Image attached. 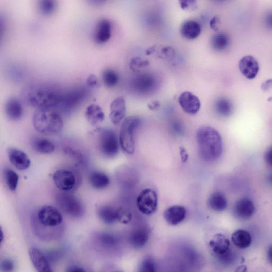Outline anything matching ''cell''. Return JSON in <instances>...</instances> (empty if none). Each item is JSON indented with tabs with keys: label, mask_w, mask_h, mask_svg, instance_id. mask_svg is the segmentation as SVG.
I'll return each mask as SVG.
<instances>
[{
	"label": "cell",
	"mask_w": 272,
	"mask_h": 272,
	"mask_svg": "<svg viewBox=\"0 0 272 272\" xmlns=\"http://www.w3.org/2000/svg\"><path fill=\"white\" fill-rule=\"evenodd\" d=\"M199 157L204 161H217L223 152V142L219 133L214 128L204 126L196 135Z\"/></svg>",
	"instance_id": "6da1fadb"
},
{
	"label": "cell",
	"mask_w": 272,
	"mask_h": 272,
	"mask_svg": "<svg viewBox=\"0 0 272 272\" xmlns=\"http://www.w3.org/2000/svg\"><path fill=\"white\" fill-rule=\"evenodd\" d=\"M62 93L52 86H33L27 90L25 99L37 109H52L60 103Z\"/></svg>",
	"instance_id": "7a4b0ae2"
},
{
	"label": "cell",
	"mask_w": 272,
	"mask_h": 272,
	"mask_svg": "<svg viewBox=\"0 0 272 272\" xmlns=\"http://www.w3.org/2000/svg\"><path fill=\"white\" fill-rule=\"evenodd\" d=\"M32 123L37 132L46 135H57L63 128L61 115L52 109H38L33 114Z\"/></svg>",
	"instance_id": "3957f363"
},
{
	"label": "cell",
	"mask_w": 272,
	"mask_h": 272,
	"mask_svg": "<svg viewBox=\"0 0 272 272\" xmlns=\"http://www.w3.org/2000/svg\"><path fill=\"white\" fill-rule=\"evenodd\" d=\"M141 124L137 116H130L124 120L120 134V143L123 150L132 155L135 150V133Z\"/></svg>",
	"instance_id": "277c9868"
},
{
	"label": "cell",
	"mask_w": 272,
	"mask_h": 272,
	"mask_svg": "<svg viewBox=\"0 0 272 272\" xmlns=\"http://www.w3.org/2000/svg\"><path fill=\"white\" fill-rule=\"evenodd\" d=\"M98 144L102 154L107 158L115 157L120 151V140L115 132L108 128L99 132Z\"/></svg>",
	"instance_id": "5b68a950"
},
{
	"label": "cell",
	"mask_w": 272,
	"mask_h": 272,
	"mask_svg": "<svg viewBox=\"0 0 272 272\" xmlns=\"http://www.w3.org/2000/svg\"><path fill=\"white\" fill-rule=\"evenodd\" d=\"M56 202L59 207L66 215L73 217H80L85 213V207L75 196L66 192L57 195Z\"/></svg>",
	"instance_id": "8992f818"
},
{
	"label": "cell",
	"mask_w": 272,
	"mask_h": 272,
	"mask_svg": "<svg viewBox=\"0 0 272 272\" xmlns=\"http://www.w3.org/2000/svg\"><path fill=\"white\" fill-rule=\"evenodd\" d=\"M87 94V90L84 88H74L62 93L60 103L57 106L64 112H72L85 100Z\"/></svg>",
	"instance_id": "52a82bcc"
},
{
	"label": "cell",
	"mask_w": 272,
	"mask_h": 272,
	"mask_svg": "<svg viewBox=\"0 0 272 272\" xmlns=\"http://www.w3.org/2000/svg\"><path fill=\"white\" fill-rule=\"evenodd\" d=\"M137 206L142 214L148 216L153 214L158 207L157 192L150 188L144 189L137 198Z\"/></svg>",
	"instance_id": "ba28073f"
},
{
	"label": "cell",
	"mask_w": 272,
	"mask_h": 272,
	"mask_svg": "<svg viewBox=\"0 0 272 272\" xmlns=\"http://www.w3.org/2000/svg\"><path fill=\"white\" fill-rule=\"evenodd\" d=\"M38 218L42 225L50 227L60 225L63 220L60 211L51 206L42 207L38 213Z\"/></svg>",
	"instance_id": "9c48e42d"
},
{
	"label": "cell",
	"mask_w": 272,
	"mask_h": 272,
	"mask_svg": "<svg viewBox=\"0 0 272 272\" xmlns=\"http://www.w3.org/2000/svg\"><path fill=\"white\" fill-rule=\"evenodd\" d=\"M53 181L58 189L65 192L72 190L76 181L74 173L65 169L56 171L53 175Z\"/></svg>",
	"instance_id": "30bf717a"
},
{
	"label": "cell",
	"mask_w": 272,
	"mask_h": 272,
	"mask_svg": "<svg viewBox=\"0 0 272 272\" xmlns=\"http://www.w3.org/2000/svg\"><path fill=\"white\" fill-rule=\"evenodd\" d=\"M255 206L252 201L248 198H243L236 202L232 208L234 216L241 220L250 219L254 214Z\"/></svg>",
	"instance_id": "8fae6325"
},
{
	"label": "cell",
	"mask_w": 272,
	"mask_h": 272,
	"mask_svg": "<svg viewBox=\"0 0 272 272\" xmlns=\"http://www.w3.org/2000/svg\"><path fill=\"white\" fill-rule=\"evenodd\" d=\"M111 23L107 19L100 20L94 29L93 38L94 42L98 44L107 43L111 37Z\"/></svg>",
	"instance_id": "7c38bea8"
},
{
	"label": "cell",
	"mask_w": 272,
	"mask_h": 272,
	"mask_svg": "<svg viewBox=\"0 0 272 272\" xmlns=\"http://www.w3.org/2000/svg\"><path fill=\"white\" fill-rule=\"evenodd\" d=\"M179 102L183 111L187 114H196L200 109V100L190 92H183L179 97Z\"/></svg>",
	"instance_id": "4fadbf2b"
},
{
	"label": "cell",
	"mask_w": 272,
	"mask_h": 272,
	"mask_svg": "<svg viewBox=\"0 0 272 272\" xmlns=\"http://www.w3.org/2000/svg\"><path fill=\"white\" fill-rule=\"evenodd\" d=\"M8 155L10 163L18 170L25 171L30 167V160L24 151L17 148H10Z\"/></svg>",
	"instance_id": "5bb4252c"
},
{
	"label": "cell",
	"mask_w": 272,
	"mask_h": 272,
	"mask_svg": "<svg viewBox=\"0 0 272 272\" xmlns=\"http://www.w3.org/2000/svg\"><path fill=\"white\" fill-rule=\"evenodd\" d=\"M31 262L38 271L52 272L53 269L47 257L37 248L32 247L29 250Z\"/></svg>",
	"instance_id": "9a60e30c"
},
{
	"label": "cell",
	"mask_w": 272,
	"mask_h": 272,
	"mask_svg": "<svg viewBox=\"0 0 272 272\" xmlns=\"http://www.w3.org/2000/svg\"><path fill=\"white\" fill-rule=\"evenodd\" d=\"M239 68L244 76L249 80L255 79L259 70L258 62L252 56H246L242 58L239 62Z\"/></svg>",
	"instance_id": "2e32d148"
},
{
	"label": "cell",
	"mask_w": 272,
	"mask_h": 272,
	"mask_svg": "<svg viewBox=\"0 0 272 272\" xmlns=\"http://www.w3.org/2000/svg\"><path fill=\"white\" fill-rule=\"evenodd\" d=\"M126 114V105L125 99L118 97L114 99L110 105V119L115 125H120L125 120Z\"/></svg>",
	"instance_id": "e0dca14e"
},
{
	"label": "cell",
	"mask_w": 272,
	"mask_h": 272,
	"mask_svg": "<svg viewBox=\"0 0 272 272\" xmlns=\"http://www.w3.org/2000/svg\"><path fill=\"white\" fill-rule=\"evenodd\" d=\"M135 90L141 93H148L157 87V80L149 74H142L137 76L133 81Z\"/></svg>",
	"instance_id": "ac0fdd59"
},
{
	"label": "cell",
	"mask_w": 272,
	"mask_h": 272,
	"mask_svg": "<svg viewBox=\"0 0 272 272\" xmlns=\"http://www.w3.org/2000/svg\"><path fill=\"white\" fill-rule=\"evenodd\" d=\"M186 215V209L181 206L169 207L164 213V218L170 225L176 226L182 222Z\"/></svg>",
	"instance_id": "d6986e66"
},
{
	"label": "cell",
	"mask_w": 272,
	"mask_h": 272,
	"mask_svg": "<svg viewBox=\"0 0 272 272\" xmlns=\"http://www.w3.org/2000/svg\"><path fill=\"white\" fill-rule=\"evenodd\" d=\"M150 232L146 226H140L134 229L129 236V243L137 249L143 248L147 243Z\"/></svg>",
	"instance_id": "ffe728a7"
},
{
	"label": "cell",
	"mask_w": 272,
	"mask_h": 272,
	"mask_svg": "<svg viewBox=\"0 0 272 272\" xmlns=\"http://www.w3.org/2000/svg\"><path fill=\"white\" fill-rule=\"evenodd\" d=\"M209 246L213 253L217 257L226 254L230 250L229 240L221 234L215 235L210 240Z\"/></svg>",
	"instance_id": "44dd1931"
},
{
	"label": "cell",
	"mask_w": 272,
	"mask_h": 272,
	"mask_svg": "<svg viewBox=\"0 0 272 272\" xmlns=\"http://www.w3.org/2000/svg\"><path fill=\"white\" fill-rule=\"evenodd\" d=\"M119 210L120 208L106 205L99 207L97 212L101 221L105 224H112L118 221Z\"/></svg>",
	"instance_id": "7402d4cb"
},
{
	"label": "cell",
	"mask_w": 272,
	"mask_h": 272,
	"mask_svg": "<svg viewBox=\"0 0 272 272\" xmlns=\"http://www.w3.org/2000/svg\"><path fill=\"white\" fill-rule=\"evenodd\" d=\"M201 31H202V27L199 23L192 20L184 22L180 28V33L182 36L190 40L198 38Z\"/></svg>",
	"instance_id": "603a6c76"
},
{
	"label": "cell",
	"mask_w": 272,
	"mask_h": 272,
	"mask_svg": "<svg viewBox=\"0 0 272 272\" xmlns=\"http://www.w3.org/2000/svg\"><path fill=\"white\" fill-rule=\"evenodd\" d=\"M5 112L10 120L18 121L21 119L23 114L22 105L17 99H10L6 103Z\"/></svg>",
	"instance_id": "cb8c5ba5"
},
{
	"label": "cell",
	"mask_w": 272,
	"mask_h": 272,
	"mask_svg": "<svg viewBox=\"0 0 272 272\" xmlns=\"http://www.w3.org/2000/svg\"><path fill=\"white\" fill-rule=\"evenodd\" d=\"M208 206L211 210L220 212L227 207V200L223 193L216 192L212 193L208 199Z\"/></svg>",
	"instance_id": "d4e9b609"
},
{
	"label": "cell",
	"mask_w": 272,
	"mask_h": 272,
	"mask_svg": "<svg viewBox=\"0 0 272 272\" xmlns=\"http://www.w3.org/2000/svg\"><path fill=\"white\" fill-rule=\"evenodd\" d=\"M86 117L87 121L93 126H96L104 120V113L100 106L92 104L88 106L86 110Z\"/></svg>",
	"instance_id": "484cf974"
},
{
	"label": "cell",
	"mask_w": 272,
	"mask_h": 272,
	"mask_svg": "<svg viewBox=\"0 0 272 272\" xmlns=\"http://www.w3.org/2000/svg\"><path fill=\"white\" fill-rule=\"evenodd\" d=\"M231 241L236 247L241 249H245L251 245L252 237L249 232L240 229L236 230L232 234Z\"/></svg>",
	"instance_id": "4316f807"
},
{
	"label": "cell",
	"mask_w": 272,
	"mask_h": 272,
	"mask_svg": "<svg viewBox=\"0 0 272 272\" xmlns=\"http://www.w3.org/2000/svg\"><path fill=\"white\" fill-rule=\"evenodd\" d=\"M31 146L33 150L42 154H50L55 149L51 140L44 138H35L32 141Z\"/></svg>",
	"instance_id": "83f0119b"
},
{
	"label": "cell",
	"mask_w": 272,
	"mask_h": 272,
	"mask_svg": "<svg viewBox=\"0 0 272 272\" xmlns=\"http://www.w3.org/2000/svg\"><path fill=\"white\" fill-rule=\"evenodd\" d=\"M90 182L94 188L102 190L109 185L110 181L108 176L104 173L94 171L90 176Z\"/></svg>",
	"instance_id": "f1b7e54d"
},
{
	"label": "cell",
	"mask_w": 272,
	"mask_h": 272,
	"mask_svg": "<svg viewBox=\"0 0 272 272\" xmlns=\"http://www.w3.org/2000/svg\"><path fill=\"white\" fill-rule=\"evenodd\" d=\"M229 36L228 34L224 32H219L215 34L211 42L212 49L217 51L225 50L229 46Z\"/></svg>",
	"instance_id": "f546056e"
},
{
	"label": "cell",
	"mask_w": 272,
	"mask_h": 272,
	"mask_svg": "<svg viewBox=\"0 0 272 272\" xmlns=\"http://www.w3.org/2000/svg\"><path fill=\"white\" fill-rule=\"evenodd\" d=\"M215 109L217 113L220 116L227 117L233 112V105L229 100L221 98L216 102Z\"/></svg>",
	"instance_id": "4dcf8cb0"
},
{
	"label": "cell",
	"mask_w": 272,
	"mask_h": 272,
	"mask_svg": "<svg viewBox=\"0 0 272 272\" xmlns=\"http://www.w3.org/2000/svg\"><path fill=\"white\" fill-rule=\"evenodd\" d=\"M102 79L104 86L108 88H113L119 82L120 76L114 70L106 69L103 71Z\"/></svg>",
	"instance_id": "1f68e13d"
},
{
	"label": "cell",
	"mask_w": 272,
	"mask_h": 272,
	"mask_svg": "<svg viewBox=\"0 0 272 272\" xmlns=\"http://www.w3.org/2000/svg\"><path fill=\"white\" fill-rule=\"evenodd\" d=\"M4 176L10 190L13 191H16L19 180L18 174L14 171L7 169L4 171Z\"/></svg>",
	"instance_id": "d6a6232c"
},
{
	"label": "cell",
	"mask_w": 272,
	"mask_h": 272,
	"mask_svg": "<svg viewBox=\"0 0 272 272\" xmlns=\"http://www.w3.org/2000/svg\"><path fill=\"white\" fill-rule=\"evenodd\" d=\"M57 8V3L51 0H43L38 3L40 13L45 16H49L55 13Z\"/></svg>",
	"instance_id": "836d02e7"
},
{
	"label": "cell",
	"mask_w": 272,
	"mask_h": 272,
	"mask_svg": "<svg viewBox=\"0 0 272 272\" xmlns=\"http://www.w3.org/2000/svg\"><path fill=\"white\" fill-rule=\"evenodd\" d=\"M139 268L140 271L153 272L157 270V265L153 260L147 258L141 262Z\"/></svg>",
	"instance_id": "e575fe53"
},
{
	"label": "cell",
	"mask_w": 272,
	"mask_h": 272,
	"mask_svg": "<svg viewBox=\"0 0 272 272\" xmlns=\"http://www.w3.org/2000/svg\"><path fill=\"white\" fill-rule=\"evenodd\" d=\"M149 65L147 61L142 60L139 57H135L132 59L130 62V68L134 71H136L141 68L146 67Z\"/></svg>",
	"instance_id": "d590c367"
},
{
	"label": "cell",
	"mask_w": 272,
	"mask_h": 272,
	"mask_svg": "<svg viewBox=\"0 0 272 272\" xmlns=\"http://www.w3.org/2000/svg\"><path fill=\"white\" fill-rule=\"evenodd\" d=\"M132 218L131 212L127 209L120 208L119 210V218L118 221L123 223L127 224L131 221Z\"/></svg>",
	"instance_id": "8d00e7d4"
},
{
	"label": "cell",
	"mask_w": 272,
	"mask_h": 272,
	"mask_svg": "<svg viewBox=\"0 0 272 272\" xmlns=\"http://www.w3.org/2000/svg\"><path fill=\"white\" fill-rule=\"evenodd\" d=\"M14 268V263L9 259L3 260L1 263V270L3 271H12Z\"/></svg>",
	"instance_id": "74e56055"
},
{
	"label": "cell",
	"mask_w": 272,
	"mask_h": 272,
	"mask_svg": "<svg viewBox=\"0 0 272 272\" xmlns=\"http://www.w3.org/2000/svg\"><path fill=\"white\" fill-rule=\"evenodd\" d=\"M101 238L102 243L106 246H113L116 243V239L111 235L104 234Z\"/></svg>",
	"instance_id": "f35d334b"
},
{
	"label": "cell",
	"mask_w": 272,
	"mask_h": 272,
	"mask_svg": "<svg viewBox=\"0 0 272 272\" xmlns=\"http://www.w3.org/2000/svg\"><path fill=\"white\" fill-rule=\"evenodd\" d=\"M87 86L90 88H96L100 85L99 79L95 75L91 74L87 79Z\"/></svg>",
	"instance_id": "ab89813d"
},
{
	"label": "cell",
	"mask_w": 272,
	"mask_h": 272,
	"mask_svg": "<svg viewBox=\"0 0 272 272\" xmlns=\"http://www.w3.org/2000/svg\"><path fill=\"white\" fill-rule=\"evenodd\" d=\"M220 20L218 16H216L213 18L210 22V26L212 30L217 31L218 30V25L219 24Z\"/></svg>",
	"instance_id": "60d3db41"
},
{
	"label": "cell",
	"mask_w": 272,
	"mask_h": 272,
	"mask_svg": "<svg viewBox=\"0 0 272 272\" xmlns=\"http://www.w3.org/2000/svg\"><path fill=\"white\" fill-rule=\"evenodd\" d=\"M180 3L181 8L184 10L190 9L196 4L195 1H181Z\"/></svg>",
	"instance_id": "b9f144b4"
},
{
	"label": "cell",
	"mask_w": 272,
	"mask_h": 272,
	"mask_svg": "<svg viewBox=\"0 0 272 272\" xmlns=\"http://www.w3.org/2000/svg\"><path fill=\"white\" fill-rule=\"evenodd\" d=\"M66 271L69 272H84L86 270L77 265H72L68 267Z\"/></svg>",
	"instance_id": "7bdbcfd3"
},
{
	"label": "cell",
	"mask_w": 272,
	"mask_h": 272,
	"mask_svg": "<svg viewBox=\"0 0 272 272\" xmlns=\"http://www.w3.org/2000/svg\"><path fill=\"white\" fill-rule=\"evenodd\" d=\"M271 150L269 149L266 151L265 156V161L269 166H271Z\"/></svg>",
	"instance_id": "ee69618b"
},
{
	"label": "cell",
	"mask_w": 272,
	"mask_h": 272,
	"mask_svg": "<svg viewBox=\"0 0 272 272\" xmlns=\"http://www.w3.org/2000/svg\"><path fill=\"white\" fill-rule=\"evenodd\" d=\"M181 156L182 161L185 162L187 160L188 156L186 150L183 148H181Z\"/></svg>",
	"instance_id": "f6af8a7d"
},
{
	"label": "cell",
	"mask_w": 272,
	"mask_h": 272,
	"mask_svg": "<svg viewBox=\"0 0 272 272\" xmlns=\"http://www.w3.org/2000/svg\"><path fill=\"white\" fill-rule=\"evenodd\" d=\"M267 258L270 263H272V247H269L267 252Z\"/></svg>",
	"instance_id": "bcb514c9"
},
{
	"label": "cell",
	"mask_w": 272,
	"mask_h": 272,
	"mask_svg": "<svg viewBox=\"0 0 272 272\" xmlns=\"http://www.w3.org/2000/svg\"><path fill=\"white\" fill-rule=\"evenodd\" d=\"M159 106L158 103L153 102L149 105V108L150 109H154L156 106Z\"/></svg>",
	"instance_id": "7dc6e473"
},
{
	"label": "cell",
	"mask_w": 272,
	"mask_h": 272,
	"mask_svg": "<svg viewBox=\"0 0 272 272\" xmlns=\"http://www.w3.org/2000/svg\"><path fill=\"white\" fill-rule=\"evenodd\" d=\"M4 240V234L2 228L0 230V243H2Z\"/></svg>",
	"instance_id": "c3c4849f"
}]
</instances>
